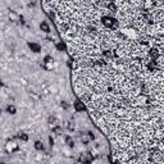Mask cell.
Wrapping results in <instances>:
<instances>
[{
    "mask_svg": "<svg viewBox=\"0 0 164 164\" xmlns=\"http://www.w3.org/2000/svg\"><path fill=\"white\" fill-rule=\"evenodd\" d=\"M101 23H103L105 27H108V28H114V29H116L117 27H118V21L113 19V18H110V17H108V16L103 17Z\"/></svg>",
    "mask_w": 164,
    "mask_h": 164,
    "instance_id": "obj_1",
    "label": "cell"
},
{
    "mask_svg": "<svg viewBox=\"0 0 164 164\" xmlns=\"http://www.w3.org/2000/svg\"><path fill=\"white\" fill-rule=\"evenodd\" d=\"M79 160H81V163L83 164H90L92 162V155L90 153H82L79 155Z\"/></svg>",
    "mask_w": 164,
    "mask_h": 164,
    "instance_id": "obj_2",
    "label": "cell"
},
{
    "mask_svg": "<svg viewBox=\"0 0 164 164\" xmlns=\"http://www.w3.org/2000/svg\"><path fill=\"white\" fill-rule=\"evenodd\" d=\"M28 46H29V49H31L32 51H35V53H39L40 50H41V46H40L39 44H36V42H28Z\"/></svg>",
    "mask_w": 164,
    "mask_h": 164,
    "instance_id": "obj_3",
    "label": "cell"
},
{
    "mask_svg": "<svg viewBox=\"0 0 164 164\" xmlns=\"http://www.w3.org/2000/svg\"><path fill=\"white\" fill-rule=\"evenodd\" d=\"M7 150L8 151H17L18 150V145L14 144V142H9V144H7Z\"/></svg>",
    "mask_w": 164,
    "mask_h": 164,
    "instance_id": "obj_4",
    "label": "cell"
},
{
    "mask_svg": "<svg viewBox=\"0 0 164 164\" xmlns=\"http://www.w3.org/2000/svg\"><path fill=\"white\" fill-rule=\"evenodd\" d=\"M44 62H45L44 67L46 68V69H50L51 66H53V58H51V57H46V58L44 59Z\"/></svg>",
    "mask_w": 164,
    "mask_h": 164,
    "instance_id": "obj_5",
    "label": "cell"
},
{
    "mask_svg": "<svg viewBox=\"0 0 164 164\" xmlns=\"http://www.w3.org/2000/svg\"><path fill=\"white\" fill-rule=\"evenodd\" d=\"M146 67H147V69H149V71L154 72L155 69L158 68V63H156V62H150V63H147V64H146Z\"/></svg>",
    "mask_w": 164,
    "mask_h": 164,
    "instance_id": "obj_6",
    "label": "cell"
},
{
    "mask_svg": "<svg viewBox=\"0 0 164 164\" xmlns=\"http://www.w3.org/2000/svg\"><path fill=\"white\" fill-rule=\"evenodd\" d=\"M149 54H150V57H151L153 59H156L158 57H159V51H158V49H155V48L150 49V53H149Z\"/></svg>",
    "mask_w": 164,
    "mask_h": 164,
    "instance_id": "obj_7",
    "label": "cell"
},
{
    "mask_svg": "<svg viewBox=\"0 0 164 164\" xmlns=\"http://www.w3.org/2000/svg\"><path fill=\"white\" fill-rule=\"evenodd\" d=\"M74 109H76L77 112H82V110H85V105H83L81 101H76V103H74Z\"/></svg>",
    "mask_w": 164,
    "mask_h": 164,
    "instance_id": "obj_8",
    "label": "cell"
},
{
    "mask_svg": "<svg viewBox=\"0 0 164 164\" xmlns=\"http://www.w3.org/2000/svg\"><path fill=\"white\" fill-rule=\"evenodd\" d=\"M103 54H104V57H106V58H114L116 57V53L112 51V50H105V51H103Z\"/></svg>",
    "mask_w": 164,
    "mask_h": 164,
    "instance_id": "obj_9",
    "label": "cell"
},
{
    "mask_svg": "<svg viewBox=\"0 0 164 164\" xmlns=\"http://www.w3.org/2000/svg\"><path fill=\"white\" fill-rule=\"evenodd\" d=\"M40 28L42 29L44 32H50V27H49V24L46 22H42V23L40 24Z\"/></svg>",
    "mask_w": 164,
    "mask_h": 164,
    "instance_id": "obj_10",
    "label": "cell"
},
{
    "mask_svg": "<svg viewBox=\"0 0 164 164\" xmlns=\"http://www.w3.org/2000/svg\"><path fill=\"white\" fill-rule=\"evenodd\" d=\"M35 149L39 150V151H42V150H44V145H42V142H41V141H36V142H35Z\"/></svg>",
    "mask_w": 164,
    "mask_h": 164,
    "instance_id": "obj_11",
    "label": "cell"
},
{
    "mask_svg": "<svg viewBox=\"0 0 164 164\" xmlns=\"http://www.w3.org/2000/svg\"><path fill=\"white\" fill-rule=\"evenodd\" d=\"M7 112H8V113H10V114H14V113H16V106L14 105H8L7 106Z\"/></svg>",
    "mask_w": 164,
    "mask_h": 164,
    "instance_id": "obj_12",
    "label": "cell"
},
{
    "mask_svg": "<svg viewBox=\"0 0 164 164\" xmlns=\"http://www.w3.org/2000/svg\"><path fill=\"white\" fill-rule=\"evenodd\" d=\"M18 137H19L22 141H27V140H28V136L26 135L24 132H19V133H18Z\"/></svg>",
    "mask_w": 164,
    "mask_h": 164,
    "instance_id": "obj_13",
    "label": "cell"
},
{
    "mask_svg": "<svg viewBox=\"0 0 164 164\" xmlns=\"http://www.w3.org/2000/svg\"><path fill=\"white\" fill-rule=\"evenodd\" d=\"M66 144H67L68 146H73V145H74V142H73V140H72L69 136H67V137H66Z\"/></svg>",
    "mask_w": 164,
    "mask_h": 164,
    "instance_id": "obj_14",
    "label": "cell"
},
{
    "mask_svg": "<svg viewBox=\"0 0 164 164\" xmlns=\"http://www.w3.org/2000/svg\"><path fill=\"white\" fill-rule=\"evenodd\" d=\"M53 132H55L57 135H60V133H62V128H60V127H54V128H53Z\"/></svg>",
    "mask_w": 164,
    "mask_h": 164,
    "instance_id": "obj_15",
    "label": "cell"
},
{
    "mask_svg": "<svg viewBox=\"0 0 164 164\" xmlns=\"http://www.w3.org/2000/svg\"><path fill=\"white\" fill-rule=\"evenodd\" d=\"M49 123H50V125H51V123H53V125H55V123H57L55 117H49Z\"/></svg>",
    "mask_w": 164,
    "mask_h": 164,
    "instance_id": "obj_16",
    "label": "cell"
},
{
    "mask_svg": "<svg viewBox=\"0 0 164 164\" xmlns=\"http://www.w3.org/2000/svg\"><path fill=\"white\" fill-rule=\"evenodd\" d=\"M88 138H90V137H87V136H81V141H83L85 144L88 142Z\"/></svg>",
    "mask_w": 164,
    "mask_h": 164,
    "instance_id": "obj_17",
    "label": "cell"
},
{
    "mask_svg": "<svg viewBox=\"0 0 164 164\" xmlns=\"http://www.w3.org/2000/svg\"><path fill=\"white\" fill-rule=\"evenodd\" d=\"M60 105H62L63 109H68V104L66 103V101H62V103H60Z\"/></svg>",
    "mask_w": 164,
    "mask_h": 164,
    "instance_id": "obj_18",
    "label": "cell"
},
{
    "mask_svg": "<svg viewBox=\"0 0 164 164\" xmlns=\"http://www.w3.org/2000/svg\"><path fill=\"white\" fill-rule=\"evenodd\" d=\"M68 128H69V130H73V128H74V125H73V122H68Z\"/></svg>",
    "mask_w": 164,
    "mask_h": 164,
    "instance_id": "obj_19",
    "label": "cell"
},
{
    "mask_svg": "<svg viewBox=\"0 0 164 164\" xmlns=\"http://www.w3.org/2000/svg\"><path fill=\"white\" fill-rule=\"evenodd\" d=\"M1 164H5V163H1Z\"/></svg>",
    "mask_w": 164,
    "mask_h": 164,
    "instance_id": "obj_20",
    "label": "cell"
}]
</instances>
